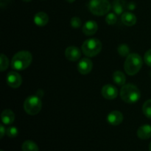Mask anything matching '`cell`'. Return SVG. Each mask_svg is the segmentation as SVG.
I'll list each match as a JSON object with an SVG mask.
<instances>
[{"label":"cell","mask_w":151,"mask_h":151,"mask_svg":"<svg viewBox=\"0 0 151 151\" xmlns=\"http://www.w3.org/2000/svg\"><path fill=\"white\" fill-rule=\"evenodd\" d=\"M107 121L111 125H119L123 121V115L119 111H113L107 116Z\"/></svg>","instance_id":"8fae6325"},{"label":"cell","mask_w":151,"mask_h":151,"mask_svg":"<svg viewBox=\"0 0 151 151\" xmlns=\"http://www.w3.org/2000/svg\"><path fill=\"white\" fill-rule=\"evenodd\" d=\"M70 24L74 29H78L82 25V22H81V19L79 17H78V16H74V17H72L71 19Z\"/></svg>","instance_id":"d4e9b609"},{"label":"cell","mask_w":151,"mask_h":151,"mask_svg":"<svg viewBox=\"0 0 151 151\" xmlns=\"http://www.w3.org/2000/svg\"><path fill=\"white\" fill-rule=\"evenodd\" d=\"M101 93L103 97L107 100H114L118 95V90L116 86L111 84L105 85L102 88Z\"/></svg>","instance_id":"9c48e42d"},{"label":"cell","mask_w":151,"mask_h":151,"mask_svg":"<svg viewBox=\"0 0 151 151\" xmlns=\"http://www.w3.org/2000/svg\"><path fill=\"white\" fill-rule=\"evenodd\" d=\"M136 7V4L134 2H131L128 4V10H134Z\"/></svg>","instance_id":"83f0119b"},{"label":"cell","mask_w":151,"mask_h":151,"mask_svg":"<svg viewBox=\"0 0 151 151\" xmlns=\"http://www.w3.org/2000/svg\"><path fill=\"white\" fill-rule=\"evenodd\" d=\"M7 85L13 88H17L22 85V78L18 72L11 71L9 72L6 78Z\"/></svg>","instance_id":"52a82bcc"},{"label":"cell","mask_w":151,"mask_h":151,"mask_svg":"<svg viewBox=\"0 0 151 151\" xmlns=\"http://www.w3.org/2000/svg\"><path fill=\"white\" fill-rule=\"evenodd\" d=\"M22 1H25V2H29V1H31L32 0H22Z\"/></svg>","instance_id":"f546056e"},{"label":"cell","mask_w":151,"mask_h":151,"mask_svg":"<svg viewBox=\"0 0 151 151\" xmlns=\"http://www.w3.org/2000/svg\"><path fill=\"white\" fill-rule=\"evenodd\" d=\"M32 60V54L29 51L22 50L14 55L11 60L12 69L17 71L24 70L29 67Z\"/></svg>","instance_id":"6da1fadb"},{"label":"cell","mask_w":151,"mask_h":151,"mask_svg":"<svg viewBox=\"0 0 151 151\" xmlns=\"http://www.w3.org/2000/svg\"><path fill=\"white\" fill-rule=\"evenodd\" d=\"M1 119L4 125H11L15 120V114L10 109H5L1 113Z\"/></svg>","instance_id":"2e32d148"},{"label":"cell","mask_w":151,"mask_h":151,"mask_svg":"<svg viewBox=\"0 0 151 151\" xmlns=\"http://www.w3.org/2000/svg\"><path fill=\"white\" fill-rule=\"evenodd\" d=\"M120 97L121 99L126 103L133 104L139 100L141 92L134 84H125L121 88Z\"/></svg>","instance_id":"3957f363"},{"label":"cell","mask_w":151,"mask_h":151,"mask_svg":"<svg viewBox=\"0 0 151 151\" xmlns=\"http://www.w3.org/2000/svg\"><path fill=\"white\" fill-rule=\"evenodd\" d=\"M149 151H151V142L149 145Z\"/></svg>","instance_id":"4dcf8cb0"},{"label":"cell","mask_w":151,"mask_h":151,"mask_svg":"<svg viewBox=\"0 0 151 151\" xmlns=\"http://www.w3.org/2000/svg\"><path fill=\"white\" fill-rule=\"evenodd\" d=\"M18 134H19V131L17 128L14 126H10L6 129V135L10 138H14L17 137Z\"/></svg>","instance_id":"603a6c76"},{"label":"cell","mask_w":151,"mask_h":151,"mask_svg":"<svg viewBox=\"0 0 151 151\" xmlns=\"http://www.w3.org/2000/svg\"><path fill=\"white\" fill-rule=\"evenodd\" d=\"M9 66V60L8 58L4 54H1L0 56V67H1V72H4L8 68Z\"/></svg>","instance_id":"7402d4cb"},{"label":"cell","mask_w":151,"mask_h":151,"mask_svg":"<svg viewBox=\"0 0 151 151\" xmlns=\"http://www.w3.org/2000/svg\"><path fill=\"white\" fill-rule=\"evenodd\" d=\"M137 136L143 140L148 139L151 137V125H143L137 130Z\"/></svg>","instance_id":"9a60e30c"},{"label":"cell","mask_w":151,"mask_h":151,"mask_svg":"<svg viewBox=\"0 0 151 151\" xmlns=\"http://www.w3.org/2000/svg\"><path fill=\"white\" fill-rule=\"evenodd\" d=\"M150 75H151V72H150Z\"/></svg>","instance_id":"d6a6232c"},{"label":"cell","mask_w":151,"mask_h":151,"mask_svg":"<svg viewBox=\"0 0 151 151\" xmlns=\"http://www.w3.org/2000/svg\"><path fill=\"white\" fill-rule=\"evenodd\" d=\"M125 0H114L112 4V8L116 15H122L125 9Z\"/></svg>","instance_id":"e0dca14e"},{"label":"cell","mask_w":151,"mask_h":151,"mask_svg":"<svg viewBox=\"0 0 151 151\" xmlns=\"http://www.w3.org/2000/svg\"><path fill=\"white\" fill-rule=\"evenodd\" d=\"M117 21V17H116V13H110L106 16V22L109 25H114L116 24Z\"/></svg>","instance_id":"cb8c5ba5"},{"label":"cell","mask_w":151,"mask_h":151,"mask_svg":"<svg viewBox=\"0 0 151 151\" xmlns=\"http://www.w3.org/2000/svg\"><path fill=\"white\" fill-rule=\"evenodd\" d=\"M78 70L81 75H87L93 68L92 61L88 58H83L78 63Z\"/></svg>","instance_id":"ba28073f"},{"label":"cell","mask_w":151,"mask_h":151,"mask_svg":"<svg viewBox=\"0 0 151 151\" xmlns=\"http://www.w3.org/2000/svg\"><path fill=\"white\" fill-rule=\"evenodd\" d=\"M4 134H6V129L4 128V125H0V138L2 139Z\"/></svg>","instance_id":"4316f807"},{"label":"cell","mask_w":151,"mask_h":151,"mask_svg":"<svg viewBox=\"0 0 151 151\" xmlns=\"http://www.w3.org/2000/svg\"><path fill=\"white\" fill-rule=\"evenodd\" d=\"M65 56L70 61H77L81 57V51L75 46H69L65 50Z\"/></svg>","instance_id":"30bf717a"},{"label":"cell","mask_w":151,"mask_h":151,"mask_svg":"<svg viewBox=\"0 0 151 151\" xmlns=\"http://www.w3.org/2000/svg\"><path fill=\"white\" fill-rule=\"evenodd\" d=\"M117 51L118 53H119L121 56H122V57H125V56L127 57V56L130 54V48L128 47V46L125 44L119 45L117 48Z\"/></svg>","instance_id":"44dd1931"},{"label":"cell","mask_w":151,"mask_h":151,"mask_svg":"<svg viewBox=\"0 0 151 151\" xmlns=\"http://www.w3.org/2000/svg\"><path fill=\"white\" fill-rule=\"evenodd\" d=\"M143 61L141 56L137 53H131L127 56L124 63V69L127 75L134 76L142 67Z\"/></svg>","instance_id":"7a4b0ae2"},{"label":"cell","mask_w":151,"mask_h":151,"mask_svg":"<svg viewBox=\"0 0 151 151\" xmlns=\"http://www.w3.org/2000/svg\"><path fill=\"white\" fill-rule=\"evenodd\" d=\"M143 114L149 119H151V99L145 102L142 106Z\"/></svg>","instance_id":"ffe728a7"},{"label":"cell","mask_w":151,"mask_h":151,"mask_svg":"<svg viewBox=\"0 0 151 151\" xmlns=\"http://www.w3.org/2000/svg\"><path fill=\"white\" fill-rule=\"evenodd\" d=\"M66 1L69 3H73L74 1H75V0H66Z\"/></svg>","instance_id":"f1b7e54d"},{"label":"cell","mask_w":151,"mask_h":151,"mask_svg":"<svg viewBox=\"0 0 151 151\" xmlns=\"http://www.w3.org/2000/svg\"><path fill=\"white\" fill-rule=\"evenodd\" d=\"M34 23L39 27H44L49 22V16L44 12H38L34 16Z\"/></svg>","instance_id":"5bb4252c"},{"label":"cell","mask_w":151,"mask_h":151,"mask_svg":"<svg viewBox=\"0 0 151 151\" xmlns=\"http://www.w3.org/2000/svg\"><path fill=\"white\" fill-rule=\"evenodd\" d=\"M121 20L122 22L125 25L128 27L134 26L137 23V16L134 14V13H131V12H125L122 14L121 16Z\"/></svg>","instance_id":"4fadbf2b"},{"label":"cell","mask_w":151,"mask_h":151,"mask_svg":"<svg viewBox=\"0 0 151 151\" xmlns=\"http://www.w3.org/2000/svg\"><path fill=\"white\" fill-rule=\"evenodd\" d=\"M83 53L88 58L94 57L100 52L102 43L97 38H90L86 40L81 47Z\"/></svg>","instance_id":"277c9868"},{"label":"cell","mask_w":151,"mask_h":151,"mask_svg":"<svg viewBox=\"0 0 151 151\" xmlns=\"http://www.w3.org/2000/svg\"><path fill=\"white\" fill-rule=\"evenodd\" d=\"M144 60L147 66L151 67V49L145 52L144 55Z\"/></svg>","instance_id":"484cf974"},{"label":"cell","mask_w":151,"mask_h":151,"mask_svg":"<svg viewBox=\"0 0 151 151\" xmlns=\"http://www.w3.org/2000/svg\"><path fill=\"white\" fill-rule=\"evenodd\" d=\"M113 81L116 84L119 86L125 85V81H126V78L124 73L121 71H116L113 74Z\"/></svg>","instance_id":"ac0fdd59"},{"label":"cell","mask_w":151,"mask_h":151,"mask_svg":"<svg viewBox=\"0 0 151 151\" xmlns=\"http://www.w3.org/2000/svg\"><path fill=\"white\" fill-rule=\"evenodd\" d=\"M23 106L27 114L33 116L41 111L42 109V101L38 96H29L25 99Z\"/></svg>","instance_id":"8992f818"},{"label":"cell","mask_w":151,"mask_h":151,"mask_svg":"<svg viewBox=\"0 0 151 151\" xmlns=\"http://www.w3.org/2000/svg\"><path fill=\"white\" fill-rule=\"evenodd\" d=\"M0 151H4V150H1Z\"/></svg>","instance_id":"1f68e13d"},{"label":"cell","mask_w":151,"mask_h":151,"mask_svg":"<svg viewBox=\"0 0 151 151\" xmlns=\"http://www.w3.org/2000/svg\"><path fill=\"white\" fill-rule=\"evenodd\" d=\"M88 8L92 14L101 16L110 11L111 4L109 0H90Z\"/></svg>","instance_id":"5b68a950"},{"label":"cell","mask_w":151,"mask_h":151,"mask_svg":"<svg viewBox=\"0 0 151 151\" xmlns=\"http://www.w3.org/2000/svg\"><path fill=\"white\" fill-rule=\"evenodd\" d=\"M22 151H39L38 145L32 140H26L22 146Z\"/></svg>","instance_id":"d6986e66"},{"label":"cell","mask_w":151,"mask_h":151,"mask_svg":"<svg viewBox=\"0 0 151 151\" xmlns=\"http://www.w3.org/2000/svg\"><path fill=\"white\" fill-rule=\"evenodd\" d=\"M98 29V25L97 22L94 21L89 20L87 21L83 24L82 28V31L86 35H93L97 32Z\"/></svg>","instance_id":"7c38bea8"}]
</instances>
